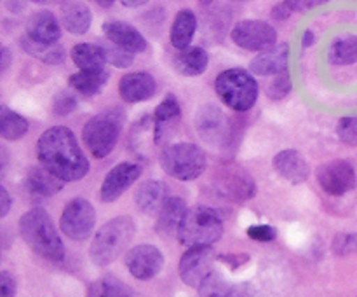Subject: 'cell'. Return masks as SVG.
<instances>
[{
  "label": "cell",
  "instance_id": "obj_48",
  "mask_svg": "<svg viewBox=\"0 0 357 297\" xmlns=\"http://www.w3.org/2000/svg\"><path fill=\"white\" fill-rule=\"evenodd\" d=\"M316 37H314V31L312 30H305L302 35V48H310L314 44Z\"/></svg>",
  "mask_w": 357,
  "mask_h": 297
},
{
  "label": "cell",
  "instance_id": "obj_25",
  "mask_svg": "<svg viewBox=\"0 0 357 297\" xmlns=\"http://www.w3.org/2000/svg\"><path fill=\"white\" fill-rule=\"evenodd\" d=\"M208 63L209 56L201 45H190L187 49H181L173 58L174 70L185 77L201 75L208 68Z\"/></svg>",
  "mask_w": 357,
  "mask_h": 297
},
{
  "label": "cell",
  "instance_id": "obj_5",
  "mask_svg": "<svg viewBox=\"0 0 357 297\" xmlns=\"http://www.w3.org/2000/svg\"><path fill=\"white\" fill-rule=\"evenodd\" d=\"M223 220L216 210L209 206L199 205L188 208L180 229H178V241L187 248L211 247L213 243L222 238Z\"/></svg>",
  "mask_w": 357,
  "mask_h": 297
},
{
  "label": "cell",
  "instance_id": "obj_30",
  "mask_svg": "<svg viewBox=\"0 0 357 297\" xmlns=\"http://www.w3.org/2000/svg\"><path fill=\"white\" fill-rule=\"evenodd\" d=\"M20 44H21V49H23L26 55L33 56V58H37L38 61L45 63V65H51V66L61 65L66 58L65 49L58 44H40V42L31 41V38L26 37V35L21 37Z\"/></svg>",
  "mask_w": 357,
  "mask_h": 297
},
{
  "label": "cell",
  "instance_id": "obj_26",
  "mask_svg": "<svg viewBox=\"0 0 357 297\" xmlns=\"http://www.w3.org/2000/svg\"><path fill=\"white\" fill-rule=\"evenodd\" d=\"M72 61L75 63L80 72H96L105 70L107 55L101 44H91V42H80L75 44L70 51Z\"/></svg>",
  "mask_w": 357,
  "mask_h": 297
},
{
  "label": "cell",
  "instance_id": "obj_1",
  "mask_svg": "<svg viewBox=\"0 0 357 297\" xmlns=\"http://www.w3.org/2000/svg\"><path fill=\"white\" fill-rule=\"evenodd\" d=\"M37 157L40 166L63 182L82 180L89 173V161L66 126H52L38 136Z\"/></svg>",
  "mask_w": 357,
  "mask_h": 297
},
{
  "label": "cell",
  "instance_id": "obj_44",
  "mask_svg": "<svg viewBox=\"0 0 357 297\" xmlns=\"http://www.w3.org/2000/svg\"><path fill=\"white\" fill-rule=\"evenodd\" d=\"M323 3H326L324 0H314V2H305V0H293V2H288L289 9L295 13V10H309L312 9V7H319L323 6Z\"/></svg>",
  "mask_w": 357,
  "mask_h": 297
},
{
  "label": "cell",
  "instance_id": "obj_46",
  "mask_svg": "<svg viewBox=\"0 0 357 297\" xmlns=\"http://www.w3.org/2000/svg\"><path fill=\"white\" fill-rule=\"evenodd\" d=\"M227 297H255L253 290L248 285H236L230 289V292L227 294Z\"/></svg>",
  "mask_w": 357,
  "mask_h": 297
},
{
  "label": "cell",
  "instance_id": "obj_41",
  "mask_svg": "<svg viewBox=\"0 0 357 297\" xmlns=\"http://www.w3.org/2000/svg\"><path fill=\"white\" fill-rule=\"evenodd\" d=\"M0 297H16V280L9 271L0 273Z\"/></svg>",
  "mask_w": 357,
  "mask_h": 297
},
{
  "label": "cell",
  "instance_id": "obj_29",
  "mask_svg": "<svg viewBox=\"0 0 357 297\" xmlns=\"http://www.w3.org/2000/svg\"><path fill=\"white\" fill-rule=\"evenodd\" d=\"M108 72L107 70H96V72H77L68 77V86L72 87L75 93L82 94L84 98L96 96L101 93L105 84L108 82Z\"/></svg>",
  "mask_w": 357,
  "mask_h": 297
},
{
  "label": "cell",
  "instance_id": "obj_36",
  "mask_svg": "<svg viewBox=\"0 0 357 297\" xmlns=\"http://www.w3.org/2000/svg\"><path fill=\"white\" fill-rule=\"evenodd\" d=\"M79 105L77 94L70 89H59L52 98V112L56 115H68Z\"/></svg>",
  "mask_w": 357,
  "mask_h": 297
},
{
  "label": "cell",
  "instance_id": "obj_43",
  "mask_svg": "<svg viewBox=\"0 0 357 297\" xmlns=\"http://www.w3.org/2000/svg\"><path fill=\"white\" fill-rule=\"evenodd\" d=\"M293 14V10L289 9L288 2H279L275 3L274 9H272V17L275 21H286Z\"/></svg>",
  "mask_w": 357,
  "mask_h": 297
},
{
  "label": "cell",
  "instance_id": "obj_49",
  "mask_svg": "<svg viewBox=\"0 0 357 297\" xmlns=\"http://www.w3.org/2000/svg\"><path fill=\"white\" fill-rule=\"evenodd\" d=\"M122 6L128 7V9H135V7H142L145 6L146 0H122Z\"/></svg>",
  "mask_w": 357,
  "mask_h": 297
},
{
  "label": "cell",
  "instance_id": "obj_15",
  "mask_svg": "<svg viewBox=\"0 0 357 297\" xmlns=\"http://www.w3.org/2000/svg\"><path fill=\"white\" fill-rule=\"evenodd\" d=\"M142 166L138 163H119L112 168L105 177L100 187L101 203H114L124 194L126 189L131 187L142 177Z\"/></svg>",
  "mask_w": 357,
  "mask_h": 297
},
{
  "label": "cell",
  "instance_id": "obj_22",
  "mask_svg": "<svg viewBox=\"0 0 357 297\" xmlns=\"http://www.w3.org/2000/svg\"><path fill=\"white\" fill-rule=\"evenodd\" d=\"M26 37L40 44H58L61 27L51 10H38L26 21Z\"/></svg>",
  "mask_w": 357,
  "mask_h": 297
},
{
  "label": "cell",
  "instance_id": "obj_10",
  "mask_svg": "<svg viewBox=\"0 0 357 297\" xmlns=\"http://www.w3.org/2000/svg\"><path fill=\"white\" fill-rule=\"evenodd\" d=\"M317 184L330 196L347 194L357 185L356 168L347 159L328 161L317 170Z\"/></svg>",
  "mask_w": 357,
  "mask_h": 297
},
{
  "label": "cell",
  "instance_id": "obj_18",
  "mask_svg": "<svg viewBox=\"0 0 357 297\" xmlns=\"http://www.w3.org/2000/svg\"><path fill=\"white\" fill-rule=\"evenodd\" d=\"M275 173L289 184H303L310 175V166L305 157L296 149H284L272 159Z\"/></svg>",
  "mask_w": 357,
  "mask_h": 297
},
{
  "label": "cell",
  "instance_id": "obj_32",
  "mask_svg": "<svg viewBox=\"0 0 357 297\" xmlns=\"http://www.w3.org/2000/svg\"><path fill=\"white\" fill-rule=\"evenodd\" d=\"M30 129V121L17 112L10 110L9 107H0V136L7 142H14L26 135Z\"/></svg>",
  "mask_w": 357,
  "mask_h": 297
},
{
  "label": "cell",
  "instance_id": "obj_37",
  "mask_svg": "<svg viewBox=\"0 0 357 297\" xmlns=\"http://www.w3.org/2000/svg\"><path fill=\"white\" fill-rule=\"evenodd\" d=\"M333 254L338 257H349V255H357V233H338L333 238Z\"/></svg>",
  "mask_w": 357,
  "mask_h": 297
},
{
  "label": "cell",
  "instance_id": "obj_21",
  "mask_svg": "<svg viewBox=\"0 0 357 297\" xmlns=\"http://www.w3.org/2000/svg\"><path fill=\"white\" fill-rule=\"evenodd\" d=\"M181 119V107L180 101L174 94H167L153 112V131H155V143L164 142L169 138L171 133L178 126Z\"/></svg>",
  "mask_w": 357,
  "mask_h": 297
},
{
  "label": "cell",
  "instance_id": "obj_7",
  "mask_svg": "<svg viewBox=\"0 0 357 297\" xmlns=\"http://www.w3.org/2000/svg\"><path fill=\"white\" fill-rule=\"evenodd\" d=\"M160 166L164 173L181 182H190L201 177L208 164L206 152L190 142H178L167 145L160 152Z\"/></svg>",
  "mask_w": 357,
  "mask_h": 297
},
{
  "label": "cell",
  "instance_id": "obj_24",
  "mask_svg": "<svg viewBox=\"0 0 357 297\" xmlns=\"http://www.w3.org/2000/svg\"><path fill=\"white\" fill-rule=\"evenodd\" d=\"M23 184L26 192H30V194L40 196V198H51V196L58 194L65 187L66 182L52 175L44 166H35L28 171Z\"/></svg>",
  "mask_w": 357,
  "mask_h": 297
},
{
  "label": "cell",
  "instance_id": "obj_12",
  "mask_svg": "<svg viewBox=\"0 0 357 297\" xmlns=\"http://www.w3.org/2000/svg\"><path fill=\"white\" fill-rule=\"evenodd\" d=\"M216 191L230 201H248L257 194V182L243 168H222L215 177Z\"/></svg>",
  "mask_w": 357,
  "mask_h": 297
},
{
  "label": "cell",
  "instance_id": "obj_6",
  "mask_svg": "<svg viewBox=\"0 0 357 297\" xmlns=\"http://www.w3.org/2000/svg\"><path fill=\"white\" fill-rule=\"evenodd\" d=\"M215 89L227 107L236 112H248L257 103L260 87L248 70L229 68L216 77Z\"/></svg>",
  "mask_w": 357,
  "mask_h": 297
},
{
  "label": "cell",
  "instance_id": "obj_39",
  "mask_svg": "<svg viewBox=\"0 0 357 297\" xmlns=\"http://www.w3.org/2000/svg\"><path fill=\"white\" fill-rule=\"evenodd\" d=\"M105 55H107V61H110L112 65L117 66V68H128L132 65V55L131 52L124 51V49L117 48V45H103Z\"/></svg>",
  "mask_w": 357,
  "mask_h": 297
},
{
  "label": "cell",
  "instance_id": "obj_17",
  "mask_svg": "<svg viewBox=\"0 0 357 297\" xmlns=\"http://www.w3.org/2000/svg\"><path fill=\"white\" fill-rule=\"evenodd\" d=\"M119 93L126 103H139L155 96L157 80L149 72L126 73L119 80Z\"/></svg>",
  "mask_w": 357,
  "mask_h": 297
},
{
  "label": "cell",
  "instance_id": "obj_14",
  "mask_svg": "<svg viewBox=\"0 0 357 297\" xmlns=\"http://www.w3.org/2000/svg\"><path fill=\"white\" fill-rule=\"evenodd\" d=\"M195 129H197L199 136L211 145H223L230 136L229 119L216 105H204L197 112Z\"/></svg>",
  "mask_w": 357,
  "mask_h": 297
},
{
  "label": "cell",
  "instance_id": "obj_4",
  "mask_svg": "<svg viewBox=\"0 0 357 297\" xmlns=\"http://www.w3.org/2000/svg\"><path fill=\"white\" fill-rule=\"evenodd\" d=\"M128 114L122 107H108L98 112L82 128V138L96 159H103L115 149Z\"/></svg>",
  "mask_w": 357,
  "mask_h": 297
},
{
  "label": "cell",
  "instance_id": "obj_50",
  "mask_svg": "<svg viewBox=\"0 0 357 297\" xmlns=\"http://www.w3.org/2000/svg\"><path fill=\"white\" fill-rule=\"evenodd\" d=\"M96 6L101 7V9H105V10L112 9V7H114V0H108V2H101V0H98Z\"/></svg>",
  "mask_w": 357,
  "mask_h": 297
},
{
  "label": "cell",
  "instance_id": "obj_28",
  "mask_svg": "<svg viewBox=\"0 0 357 297\" xmlns=\"http://www.w3.org/2000/svg\"><path fill=\"white\" fill-rule=\"evenodd\" d=\"M195 30H197V17H195L194 10H178L169 31V41L173 44V48H176L178 51L190 48V42L194 38Z\"/></svg>",
  "mask_w": 357,
  "mask_h": 297
},
{
  "label": "cell",
  "instance_id": "obj_3",
  "mask_svg": "<svg viewBox=\"0 0 357 297\" xmlns=\"http://www.w3.org/2000/svg\"><path fill=\"white\" fill-rule=\"evenodd\" d=\"M135 233L136 224L128 215L115 217V219L105 222L91 241V261L100 268L112 264L129 247Z\"/></svg>",
  "mask_w": 357,
  "mask_h": 297
},
{
  "label": "cell",
  "instance_id": "obj_23",
  "mask_svg": "<svg viewBox=\"0 0 357 297\" xmlns=\"http://www.w3.org/2000/svg\"><path fill=\"white\" fill-rule=\"evenodd\" d=\"M187 212H188L187 203H185L181 198H178V196H171V198L166 201V205L162 206L159 215H157L155 231L164 238H169L173 236V234H178V229H180Z\"/></svg>",
  "mask_w": 357,
  "mask_h": 297
},
{
  "label": "cell",
  "instance_id": "obj_47",
  "mask_svg": "<svg viewBox=\"0 0 357 297\" xmlns=\"http://www.w3.org/2000/svg\"><path fill=\"white\" fill-rule=\"evenodd\" d=\"M10 59H13V55H10L9 48H6V45H3L2 51H0V72L6 73V70L9 68V65H10Z\"/></svg>",
  "mask_w": 357,
  "mask_h": 297
},
{
  "label": "cell",
  "instance_id": "obj_16",
  "mask_svg": "<svg viewBox=\"0 0 357 297\" xmlns=\"http://www.w3.org/2000/svg\"><path fill=\"white\" fill-rule=\"evenodd\" d=\"M103 34L108 41L124 51L136 55V52H145L149 48V42L143 37L142 31L132 24L121 20H110L103 23Z\"/></svg>",
  "mask_w": 357,
  "mask_h": 297
},
{
  "label": "cell",
  "instance_id": "obj_40",
  "mask_svg": "<svg viewBox=\"0 0 357 297\" xmlns=\"http://www.w3.org/2000/svg\"><path fill=\"white\" fill-rule=\"evenodd\" d=\"M248 236L255 241H261V243H267V241H274L278 238V229L274 226H268V224H257V226H250L246 229Z\"/></svg>",
  "mask_w": 357,
  "mask_h": 297
},
{
  "label": "cell",
  "instance_id": "obj_27",
  "mask_svg": "<svg viewBox=\"0 0 357 297\" xmlns=\"http://www.w3.org/2000/svg\"><path fill=\"white\" fill-rule=\"evenodd\" d=\"M61 6V24L75 35L87 34L93 23V13L86 3L80 2H63Z\"/></svg>",
  "mask_w": 357,
  "mask_h": 297
},
{
  "label": "cell",
  "instance_id": "obj_19",
  "mask_svg": "<svg viewBox=\"0 0 357 297\" xmlns=\"http://www.w3.org/2000/svg\"><path fill=\"white\" fill-rule=\"evenodd\" d=\"M288 58H289V45L286 42H279L274 48L260 52L257 58L251 59L250 70L255 75L264 77H275L279 73L288 70Z\"/></svg>",
  "mask_w": 357,
  "mask_h": 297
},
{
  "label": "cell",
  "instance_id": "obj_9",
  "mask_svg": "<svg viewBox=\"0 0 357 297\" xmlns=\"http://www.w3.org/2000/svg\"><path fill=\"white\" fill-rule=\"evenodd\" d=\"M234 44L246 51H267L274 48L278 41V31L271 23L264 20H243L232 28Z\"/></svg>",
  "mask_w": 357,
  "mask_h": 297
},
{
  "label": "cell",
  "instance_id": "obj_33",
  "mask_svg": "<svg viewBox=\"0 0 357 297\" xmlns=\"http://www.w3.org/2000/svg\"><path fill=\"white\" fill-rule=\"evenodd\" d=\"M87 297H132V292L117 276L105 275L91 283Z\"/></svg>",
  "mask_w": 357,
  "mask_h": 297
},
{
  "label": "cell",
  "instance_id": "obj_31",
  "mask_svg": "<svg viewBox=\"0 0 357 297\" xmlns=\"http://www.w3.org/2000/svg\"><path fill=\"white\" fill-rule=\"evenodd\" d=\"M331 65L349 66L357 63V35L345 34L335 38L328 51Z\"/></svg>",
  "mask_w": 357,
  "mask_h": 297
},
{
  "label": "cell",
  "instance_id": "obj_42",
  "mask_svg": "<svg viewBox=\"0 0 357 297\" xmlns=\"http://www.w3.org/2000/svg\"><path fill=\"white\" fill-rule=\"evenodd\" d=\"M250 261V255L246 254H229V255H222V262L230 266V269H237L241 268L243 264Z\"/></svg>",
  "mask_w": 357,
  "mask_h": 297
},
{
  "label": "cell",
  "instance_id": "obj_35",
  "mask_svg": "<svg viewBox=\"0 0 357 297\" xmlns=\"http://www.w3.org/2000/svg\"><path fill=\"white\" fill-rule=\"evenodd\" d=\"M291 87L293 84H291V79H289V72L286 70V72L279 73V75H275L274 79H271V82L267 84L265 93H267V96L271 98L272 101H279L282 100V98L288 96Z\"/></svg>",
  "mask_w": 357,
  "mask_h": 297
},
{
  "label": "cell",
  "instance_id": "obj_2",
  "mask_svg": "<svg viewBox=\"0 0 357 297\" xmlns=\"http://www.w3.org/2000/svg\"><path fill=\"white\" fill-rule=\"evenodd\" d=\"M20 234L24 243L37 255L51 262H61L65 257V245L44 208H31L20 219Z\"/></svg>",
  "mask_w": 357,
  "mask_h": 297
},
{
  "label": "cell",
  "instance_id": "obj_20",
  "mask_svg": "<svg viewBox=\"0 0 357 297\" xmlns=\"http://www.w3.org/2000/svg\"><path fill=\"white\" fill-rule=\"evenodd\" d=\"M169 199V187L160 180H145L135 192V205L145 215H159Z\"/></svg>",
  "mask_w": 357,
  "mask_h": 297
},
{
  "label": "cell",
  "instance_id": "obj_38",
  "mask_svg": "<svg viewBox=\"0 0 357 297\" xmlns=\"http://www.w3.org/2000/svg\"><path fill=\"white\" fill-rule=\"evenodd\" d=\"M337 135L345 145L357 147V115L342 117L337 124Z\"/></svg>",
  "mask_w": 357,
  "mask_h": 297
},
{
  "label": "cell",
  "instance_id": "obj_8",
  "mask_svg": "<svg viewBox=\"0 0 357 297\" xmlns=\"http://www.w3.org/2000/svg\"><path fill=\"white\" fill-rule=\"evenodd\" d=\"M96 226V212L87 199H70L59 217V229L73 241H84L91 236Z\"/></svg>",
  "mask_w": 357,
  "mask_h": 297
},
{
  "label": "cell",
  "instance_id": "obj_45",
  "mask_svg": "<svg viewBox=\"0 0 357 297\" xmlns=\"http://www.w3.org/2000/svg\"><path fill=\"white\" fill-rule=\"evenodd\" d=\"M10 205H13V199H10L9 192H7V189L3 185H0V217L2 219L9 213Z\"/></svg>",
  "mask_w": 357,
  "mask_h": 297
},
{
  "label": "cell",
  "instance_id": "obj_13",
  "mask_svg": "<svg viewBox=\"0 0 357 297\" xmlns=\"http://www.w3.org/2000/svg\"><path fill=\"white\" fill-rule=\"evenodd\" d=\"M124 264L136 280L145 282V280H152L159 275L164 266V255L153 245L143 243L138 247H132L126 254Z\"/></svg>",
  "mask_w": 357,
  "mask_h": 297
},
{
  "label": "cell",
  "instance_id": "obj_34",
  "mask_svg": "<svg viewBox=\"0 0 357 297\" xmlns=\"http://www.w3.org/2000/svg\"><path fill=\"white\" fill-rule=\"evenodd\" d=\"M230 283L223 278L220 273L213 271L204 282L199 285V296L201 297H227L230 292Z\"/></svg>",
  "mask_w": 357,
  "mask_h": 297
},
{
  "label": "cell",
  "instance_id": "obj_11",
  "mask_svg": "<svg viewBox=\"0 0 357 297\" xmlns=\"http://www.w3.org/2000/svg\"><path fill=\"white\" fill-rule=\"evenodd\" d=\"M216 254L211 247L187 248L178 264V273L188 287H197L213 273Z\"/></svg>",
  "mask_w": 357,
  "mask_h": 297
}]
</instances>
